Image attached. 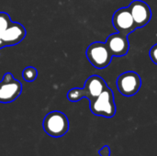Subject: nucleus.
<instances>
[{"instance_id": "1", "label": "nucleus", "mask_w": 157, "mask_h": 156, "mask_svg": "<svg viewBox=\"0 0 157 156\" xmlns=\"http://www.w3.org/2000/svg\"><path fill=\"white\" fill-rule=\"evenodd\" d=\"M108 87L103 78L98 75L90 76L85 84L84 88H73L67 93V98L71 102H77L86 97L89 102L97 98Z\"/></svg>"}, {"instance_id": "3", "label": "nucleus", "mask_w": 157, "mask_h": 156, "mask_svg": "<svg viewBox=\"0 0 157 156\" xmlns=\"http://www.w3.org/2000/svg\"><path fill=\"white\" fill-rule=\"evenodd\" d=\"M91 112L96 116L112 118L116 114V105L112 90L108 86L97 98L89 102Z\"/></svg>"}, {"instance_id": "14", "label": "nucleus", "mask_w": 157, "mask_h": 156, "mask_svg": "<svg viewBox=\"0 0 157 156\" xmlns=\"http://www.w3.org/2000/svg\"><path fill=\"white\" fill-rule=\"evenodd\" d=\"M98 154L100 156H110V148L109 145H104L99 151Z\"/></svg>"}, {"instance_id": "8", "label": "nucleus", "mask_w": 157, "mask_h": 156, "mask_svg": "<svg viewBox=\"0 0 157 156\" xmlns=\"http://www.w3.org/2000/svg\"><path fill=\"white\" fill-rule=\"evenodd\" d=\"M137 28L145 26L152 17V11L150 6L142 0H134L128 6Z\"/></svg>"}, {"instance_id": "7", "label": "nucleus", "mask_w": 157, "mask_h": 156, "mask_svg": "<svg viewBox=\"0 0 157 156\" xmlns=\"http://www.w3.org/2000/svg\"><path fill=\"white\" fill-rule=\"evenodd\" d=\"M112 24L118 32L127 36L137 29L129 7L118 9L112 17Z\"/></svg>"}, {"instance_id": "9", "label": "nucleus", "mask_w": 157, "mask_h": 156, "mask_svg": "<svg viewBox=\"0 0 157 156\" xmlns=\"http://www.w3.org/2000/svg\"><path fill=\"white\" fill-rule=\"evenodd\" d=\"M25 36V28L18 22H12L3 34L2 48L17 45V43L24 40Z\"/></svg>"}, {"instance_id": "12", "label": "nucleus", "mask_w": 157, "mask_h": 156, "mask_svg": "<svg viewBox=\"0 0 157 156\" xmlns=\"http://www.w3.org/2000/svg\"><path fill=\"white\" fill-rule=\"evenodd\" d=\"M38 76V71L32 66L26 67L22 72V77L27 82H33Z\"/></svg>"}, {"instance_id": "11", "label": "nucleus", "mask_w": 157, "mask_h": 156, "mask_svg": "<svg viewBox=\"0 0 157 156\" xmlns=\"http://www.w3.org/2000/svg\"><path fill=\"white\" fill-rule=\"evenodd\" d=\"M12 23L10 17L6 12H0V49H2V37L6 29Z\"/></svg>"}, {"instance_id": "2", "label": "nucleus", "mask_w": 157, "mask_h": 156, "mask_svg": "<svg viewBox=\"0 0 157 156\" xmlns=\"http://www.w3.org/2000/svg\"><path fill=\"white\" fill-rule=\"evenodd\" d=\"M44 131L51 137L60 138L65 135L69 130V120L65 114L61 111L48 113L42 122Z\"/></svg>"}, {"instance_id": "5", "label": "nucleus", "mask_w": 157, "mask_h": 156, "mask_svg": "<svg viewBox=\"0 0 157 156\" xmlns=\"http://www.w3.org/2000/svg\"><path fill=\"white\" fill-rule=\"evenodd\" d=\"M22 92L21 83L15 79L11 73L5 74L0 82V103H10L16 100Z\"/></svg>"}, {"instance_id": "13", "label": "nucleus", "mask_w": 157, "mask_h": 156, "mask_svg": "<svg viewBox=\"0 0 157 156\" xmlns=\"http://www.w3.org/2000/svg\"><path fill=\"white\" fill-rule=\"evenodd\" d=\"M149 54H150L151 60H152L155 63H156L157 64V44L154 45V46L151 48Z\"/></svg>"}, {"instance_id": "4", "label": "nucleus", "mask_w": 157, "mask_h": 156, "mask_svg": "<svg viewBox=\"0 0 157 156\" xmlns=\"http://www.w3.org/2000/svg\"><path fill=\"white\" fill-rule=\"evenodd\" d=\"M112 54L107 43L96 41L91 43L86 50V57L91 64L97 69H103L109 66Z\"/></svg>"}, {"instance_id": "6", "label": "nucleus", "mask_w": 157, "mask_h": 156, "mask_svg": "<svg viewBox=\"0 0 157 156\" xmlns=\"http://www.w3.org/2000/svg\"><path fill=\"white\" fill-rule=\"evenodd\" d=\"M142 86L140 75L132 71L121 74L117 79L118 90L125 97H132L138 93Z\"/></svg>"}, {"instance_id": "10", "label": "nucleus", "mask_w": 157, "mask_h": 156, "mask_svg": "<svg viewBox=\"0 0 157 156\" xmlns=\"http://www.w3.org/2000/svg\"><path fill=\"white\" fill-rule=\"evenodd\" d=\"M106 43L113 56H124L128 53L130 48L127 35L120 32L109 35Z\"/></svg>"}]
</instances>
